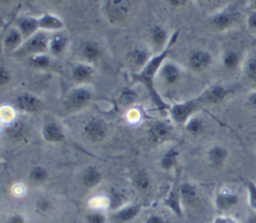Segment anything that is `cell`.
Wrapping results in <instances>:
<instances>
[{
  "mask_svg": "<svg viewBox=\"0 0 256 223\" xmlns=\"http://www.w3.org/2000/svg\"><path fill=\"white\" fill-rule=\"evenodd\" d=\"M228 158V150L221 145H214L207 151V159L214 166L222 165Z\"/></svg>",
  "mask_w": 256,
  "mask_h": 223,
  "instance_id": "cell-24",
  "label": "cell"
},
{
  "mask_svg": "<svg viewBox=\"0 0 256 223\" xmlns=\"http://www.w3.org/2000/svg\"><path fill=\"white\" fill-rule=\"evenodd\" d=\"M101 180H102V173L95 166H90L86 168L81 177L82 184L87 188H94L98 186Z\"/></svg>",
  "mask_w": 256,
  "mask_h": 223,
  "instance_id": "cell-23",
  "label": "cell"
},
{
  "mask_svg": "<svg viewBox=\"0 0 256 223\" xmlns=\"http://www.w3.org/2000/svg\"><path fill=\"white\" fill-rule=\"evenodd\" d=\"M214 223H235V222L228 217H218L215 219Z\"/></svg>",
  "mask_w": 256,
  "mask_h": 223,
  "instance_id": "cell-45",
  "label": "cell"
},
{
  "mask_svg": "<svg viewBox=\"0 0 256 223\" xmlns=\"http://www.w3.org/2000/svg\"><path fill=\"white\" fill-rule=\"evenodd\" d=\"M146 223H166L164 219L158 215H150L146 220Z\"/></svg>",
  "mask_w": 256,
  "mask_h": 223,
  "instance_id": "cell-44",
  "label": "cell"
},
{
  "mask_svg": "<svg viewBox=\"0 0 256 223\" xmlns=\"http://www.w3.org/2000/svg\"><path fill=\"white\" fill-rule=\"evenodd\" d=\"M247 195L249 205L256 209V184L252 181H248L247 183Z\"/></svg>",
  "mask_w": 256,
  "mask_h": 223,
  "instance_id": "cell-37",
  "label": "cell"
},
{
  "mask_svg": "<svg viewBox=\"0 0 256 223\" xmlns=\"http://www.w3.org/2000/svg\"><path fill=\"white\" fill-rule=\"evenodd\" d=\"M222 65L226 70H234L241 63V57L236 50L227 49L221 58Z\"/></svg>",
  "mask_w": 256,
  "mask_h": 223,
  "instance_id": "cell-28",
  "label": "cell"
},
{
  "mask_svg": "<svg viewBox=\"0 0 256 223\" xmlns=\"http://www.w3.org/2000/svg\"><path fill=\"white\" fill-rule=\"evenodd\" d=\"M95 74V68L94 65L79 61L76 64L73 65L71 69V77L72 79L77 83H84L88 80H90L93 75Z\"/></svg>",
  "mask_w": 256,
  "mask_h": 223,
  "instance_id": "cell-19",
  "label": "cell"
},
{
  "mask_svg": "<svg viewBox=\"0 0 256 223\" xmlns=\"http://www.w3.org/2000/svg\"><path fill=\"white\" fill-rule=\"evenodd\" d=\"M156 78L167 87L175 86L182 78V69L176 62L166 59L160 67Z\"/></svg>",
  "mask_w": 256,
  "mask_h": 223,
  "instance_id": "cell-5",
  "label": "cell"
},
{
  "mask_svg": "<svg viewBox=\"0 0 256 223\" xmlns=\"http://www.w3.org/2000/svg\"><path fill=\"white\" fill-rule=\"evenodd\" d=\"M246 25L251 32L256 33V10L249 12L246 18Z\"/></svg>",
  "mask_w": 256,
  "mask_h": 223,
  "instance_id": "cell-39",
  "label": "cell"
},
{
  "mask_svg": "<svg viewBox=\"0 0 256 223\" xmlns=\"http://www.w3.org/2000/svg\"><path fill=\"white\" fill-rule=\"evenodd\" d=\"M106 14L113 22L125 20L131 11L130 0H107Z\"/></svg>",
  "mask_w": 256,
  "mask_h": 223,
  "instance_id": "cell-10",
  "label": "cell"
},
{
  "mask_svg": "<svg viewBox=\"0 0 256 223\" xmlns=\"http://www.w3.org/2000/svg\"><path fill=\"white\" fill-rule=\"evenodd\" d=\"M29 179L36 184L44 183L48 179V171L43 166H33L29 171Z\"/></svg>",
  "mask_w": 256,
  "mask_h": 223,
  "instance_id": "cell-32",
  "label": "cell"
},
{
  "mask_svg": "<svg viewBox=\"0 0 256 223\" xmlns=\"http://www.w3.org/2000/svg\"><path fill=\"white\" fill-rule=\"evenodd\" d=\"M172 126L165 121L157 120L150 124L148 128V136L155 143H161L166 141L172 135Z\"/></svg>",
  "mask_w": 256,
  "mask_h": 223,
  "instance_id": "cell-16",
  "label": "cell"
},
{
  "mask_svg": "<svg viewBox=\"0 0 256 223\" xmlns=\"http://www.w3.org/2000/svg\"><path fill=\"white\" fill-rule=\"evenodd\" d=\"M237 16L231 11H221L211 17V25L219 31L231 28L236 22Z\"/></svg>",
  "mask_w": 256,
  "mask_h": 223,
  "instance_id": "cell-20",
  "label": "cell"
},
{
  "mask_svg": "<svg viewBox=\"0 0 256 223\" xmlns=\"http://www.w3.org/2000/svg\"><path fill=\"white\" fill-rule=\"evenodd\" d=\"M103 47L101 44L94 40V39H86L82 41L79 47V56L80 61L89 63V64H96L99 60L103 57Z\"/></svg>",
  "mask_w": 256,
  "mask_h": 223,
  "instance_id": "cell-6",
  "label": "cell"
},
{
  "mask_svg": "<svg viewBox=\"0 0 256 223\" xmlns=\"http://www.w3.org/2000/svg\"><path fill=\"white\" fill-rule=\"evenodd\" d=\"M178 156H179V152L176 148L171 147L169 148L161 157L160 159V166L162 169L164 170H169L175 167V165L177 164V160H178Z\"/></svg>",
  "mask_w": 256,
  "mask_h": 223,
  "instance_id": "cell-30",
  "label": "cell"
},
{
  "mask_svg": "<svg viewBox=\"0 0 256 223\" xmlns=\"http://www.w3.org/2000/svg\"><path fill=\"white\" fill-rule=\"evenodd\" d=\"M52 209V202L48 198H40L36 202V210L41 214H46Z\"/></svg>",
  "mask_w": 256,
  "mask_h": 223,
  "instance_id": "cell-36",
  "label": "cell"
},
{
  "mask_svg": "<svg viewBox=\"0 0 256 223\" xmlns=\"http://www.w3.org/2000/svg\"><path fill=\"white\" fill-rule=\"evenodd\" d=\"M253 223H256V217L254 218V220H253Z\"/></svg>",
  "mask_w": 256,
  "mask_h": 223,
  "instance_id": "cell-49",
  "label": "cell"
},
{
  "mask_svg": "<svg viewBox=\"0 0 256 223\" xmlns=\"http://www.w3.org/2000/svg\"><path fill=\"white\" fill-rule=\"evenodd\" d=\"M200 104L198 98L178 102L169 106L168 113L175 124L185 125V123L196 114Z\"/></svg>",
  "mask_w": 256,
  "mask_h": 223,
  "instance_id": "cell-2",
  "label": "cell"
},
{
  "mask_svg": "<svg viewBox=\"0 0 256 223\" xmlns=\"http://www.w3.org/2000/svg\"><path fill=\"white\" fill-rule=\"evenodd\" d=\"M83 135L91 142H100L108 134L107 123L99 117H92L82 127Z\"/></svg>",
  "mask_w": 256,
  "mask_h": 223,
  "instance_id": "cell-4",
  "label": "cell"
},
{
  "mask_svg": "<svg viewBox=\"0 0 256 223\" xmlns=\"http://www.w3.org/2000/svg\"><path fill=\"white\" fill-rule=\"evenodd\" d=\"M180 196L182 202L185 204H192L197 200L198 192L192 183L183 182L180 184Z\"/></svg>",
  "mask_w": 256,
  "mask_h": 223,
  "instance_id": "cell-27",
  "label": "cell"
},
{
  "mask_svg": "<svg viewBox=\"0 0 256 223\" xmlns=\"http://www.w3.org/2000/svg\"><path fill=\"white\" fill-rule=\"evenodd\" d=\"M92 99V92L85 86L73 88L67 95L65 104L69 110H79L85 107Z\"/></svg>",
  "mask_w": 256,
  "mask_h": 223,
  "instance_id": "cell-9",
  "label": "cell"
},
{
  "mask_svg": "<svg viewBox=\"0 0 256 223\" xmlns=\"http://www.w3.org/2000/svg\"><path fill=\"white\" fill-rule=\"evenodd\" d=\"M50 33L45 31H38L31 37L27 38L20 48V52H23L27 56H33L43 53H48Z\"/></svg>",
  "mask_w": 256,
  "mask_h": 223,
  "instance_id": "cell-3",
  "label": "cell"
},
{
  "mask_svg": "<svg viewBox=\"0 0 256 223\" xmlns=\"http://www.w3.org/2000/svg\"><path fill=\"white\" fill-rule=\"evenodd\" d=\"M15 26L21 31L25 40L31 37L32 35H34L35 33H37L38 31H40L38 17H33V16L21 17L16 21Z\"/></svg>",
  "mask_w": 256,
  "mask_h": 223,
  "instance_id": "cell-21",
  "label": "cell"
},
{
  "mask_svg": "<svg viewBox=\"0 0 256 223\" xmlns=\"http://www.w3.org/2000/svg\"><path fill=\"white\" fill-rule=\"evenodd\" d=\"M184 127L189 134L193 136H198L202 134V132L205 130V122L201 117L195 114L185 123Z\"/></svg>",
  "mask_w": 256,
  "mask_h": 223,
  "instance_id": "cell-29",
  "label": "cell"
},
{
  "mask_svg": "<svg viewBox=\"0 0 256 223\" xmlns=\"http://www.w3.org/2000/svg\"><path fill=\"white\" fill-rule=\"evenodd\" d=\"M11 78H12V74L10 70L4 64H2L0 68V85L2 87L5 86L11 81Z\"/></svg>",
  "mask_w": 256,
  "mask_h": 223,
  "instance_id": "cell-38",
  "label": "cell"
},
{
  "mask_svg": "<svg viewBox=\"0 0 256 223\" xmlns=\"http://www.w3.org/2000/svg\"><path fill=\"white\" fill-rule=\"evenodd\" d=\"M141 206L138 204H129L121 207L115 214L116 218L121 222H127L134 219L140 212Z\"/></svg>",
  "mask_w": 256,
  "mask_h": 223,
  "instance_id": "cell-26",
  "label": "cell"
},
{
  "mask_svg": "<svg viewBox=\"0 0 256 223\" xmlns=\"http://www.w3.org/2000/svg\"><path fill=\"white\" fill-rule=\"evenodd\" d=\"M49 1H51V2H53V3H57V2H60L61 0H49Z\"/></svg>",
  "mask_w": 256,
  "mask_h": 223,
  "instance_id": "cell-48",
  "label": "cell"
},
{
  "mask_svg": "<svg viewBox=\"0 0 256 223\" xmlns=\"http://www.w3.org/2000/svg\"><path fill=\"white\" fill-rule=\"evenodd\" d=\"M40 31L54 33L65 29V23L58 15L53 13H44L38 17Z\"/></svg>",
  "mask_w": 256,
  "mask_h": 223,
  "instance_id": "cell-18",
  "label": "cell"
},
{
  "mask_svg": "<svg viewBox=\"0 0 256 223\" xmlns=\"http://www.w3.org/2000/svg\"><path fill=\"white\" fill-rule=\"evenodd\" d=\"M213 62L212 54L201 48L191 50L187 55V64L189 68L195 72H202L208 69Z\"/></svg>",
  "mask_w": 256,
  "mask_h": 223,
  "instance_id": "cell-8",
  "label": "cell"
},
{
  "mask_svg": "<svg viewBox=\"0 0 256 223\" xmlns=\"http://www.w3.org/2000/svg\"><path fill=\"white\" fill-rule=\"evenodd\" d=\"M11 0H1V2L2 3H8V2H10Z\"/></svg>",
  "mask_w": 256,
  "mask_h": 223,
  "instance_id": "cell-47",
  "label": "cell"
},
{
  "mask_svg": "<svg viewBox=\"0 0 256 223\" xmlns=\"http://www.w3.org/2000/svg\"><path fill=\"white\" fill-rule=\"evenodd\" d=\"M24 42L25 38L16 26L9 27L2 37V46L7 52H18Z\"/></svg>",
  "mask_w": 256,
  "mask_h": 223,
  "instance_id": "cell-12",
  "label": "cell"
},
{
  "mask_svg": "<svg viewBox=\"0 0 256 223\" xmlns=\"http://www.w3.org/2000/svg\"><path fill=\"white\" fill-rule=\"evenodd\" d=\"M243 71L247 78L256 81V55H251L247 57L243 63Z\"/></svg>",
  "mask_w": 256,
  "mask_h": 223,
  "instance_id": "cell-34",
  "label": "cell"
},
{
  "mask_svg": "<svg viewBox=\"0 0 256 223\" xmlns=\"http://www.w3.org/2000/svg\"><path fill=\"white\" fill-rule=\"evenodd\" d=\"M24 125L21 122L18 121H13L12 123L7 125L6 131L8 136L12 137V138H21L22 136H24L25 134V129H24Z\"/></svg>",
  "mask_w": 256,
  "mask_h": 223,
  "instance_id": "cell-35",
  "label": "cell"
},
{
  "mask_svg": "<svg viewBox=\"0 0 256 223\" xmlns=\"http://www.w3.org/2000/svg\"><path fill=\"white\" fill-rule=\"evenodd\" d=\"M133 184L137 190L144 192L151 187V179L145 171H141L135 175Z\"/></svg>",
  "mask_w": 256,
  "mask_h": 223,
  "instance_id": "cell-33",
  "label": "cell"
},
{
  "mask_svg": "<svg viewBox=\"0 0 256 223\" xmlns=\"http://www.w3.org/2000/svg\"><path fill=\"white\" fill-rule=\"evenodd\" d=\"M181 196H180V184L177 180L173 186L171 187L170 191L165 197L164 204L170 208L175 214L181 216Z\"/></svg>",
  "mask_w": 256,
  "mask_h": 223,
  "instance_id": "cell-22",
  "label": "cell"
},
{
  "mask_svg": "<svg viewBox=\"0 0 256 223\" xmlns=\"http://www.w3.org/2000/svg\"><path fill=\"white\" fill-rule=\"evenodd\" d=\"M88 223H104L105 216L98 211H93L87 215Z\"/></svg>",
  "mask_w": 256,
  "mask_h": 223,
  "instance_id": "cell-40",
  "label": "cell"
},
{
  "mask_svg": "<svg viewBox=\"0 0 256 223\" xmlns=\"http://www.w3.org/2000/svg\"><path fill=\"white\" fill-rule=\"evenodd\" d=\"M154 55L153 50L147 45H137L132 48L128 54L129 60L136 68V72L140 71Z\"/></svg>",
  "mask_w": 256,
  "mask_h": 223,
  "instance_id": "cell-15",
  "label": "cell"
},
{
  "mask_svg": "<svg viewBox=\"0 0 256 223\" xmlns=\"http://www.w3.org/2000/svg\"><path fill=\"white\" fill-rule=\"evenodd\" d=\"M51 55L49 53H43L38 55H33L29 57V63L32 67L39 69V70H45L47 69L51 64Z\"/></svg>",
  "mask_w": 256,
  "mask_h": 223,
  "instance_id": "cell-31",
  "label": "cell"
},
{
  "mask_svg": "<svg viewBox=\"0 0 256 223\" xmlns=\"http://www.w3.org/2000/svg\"><path fill=\"white\" fill-rule=\"evenodd\" d=\"M169 5L174 7V8H180V7H183L185 6L189 0H167Z\"/></svg>",
  "mask_w": 256,
  "mask_h": 223,
  "instance_id": "cell-41",
  "label": "cell"
},
{
  "mask_svg": "<svg viewBox=\"0 0 256 223\" xmlns=\"http://www.w3.org/2000/svg\"><path fill=\"white\" fill-rule=\"evenodd\" d=\"M16 109L24 113H37L43 108L41 99L33 93L22 92L15 99Z\"/></svg>",
  "mask_w": 256,
  "mask_h": 223,
  "instance_id": "cell-11",
  "label": "cell"
},
{
  "mask_svg": "<svg viewBox=\"0 0 256 223\" xmlns=\"http://www.w3.org/2000/svg\"><path fill=\"white\" fill-rule=\"evenodd\" d=\"M68 45H69V37L64 30L50 33L48 53L52 57L62 56L67 50Z\"/></svg>",
  "mask_w": 256,
  "mask_h": 223,
  "instance_id": "cell-13",
  "label": "cell"
},
{
  "mask_svg": "<svg viewBox=\"0 0 256 223\" xmlns=\"http://www.w3.org/2000/svg\"><path fill=\"white\" fill-rule=\"evenodd\" d=\"M172 34H169L168 30L159 24L152 25L148 30V40H149V47L158 53L166 48L169 44L170 38Z\"/></svg>",
  "mask_w": 256,
  "mask_h": 223,
  "instance_id": "cell-7",
  "label": "cell"
},
{
  "mask_svg": "<svg viewBox=\"0 0 256 223\" xmlns=\"http://www.w3.org/2000/svg\"><path fill=\"white\" fill-rule=\"evenodd\" d=\"M247 102H248V105L251 107V109L256 111V91H254L248 95Z\"/></svg>",
  "mask_w": 256,
  "mask_h": 223,
  "instance_id": "cell-42",
  "label": "cell"
},
{
  "mask_svg": "<svg viewBox=\"0 0 256 223\" xmlns=\"http://www.w3.org/2000/svg\"><path fill=\"white\" fill-rule=\"evenodd\" d=\"M230 89L220 85V84H214L209 86L199 97L198 100L200 103L204 104H217L224 100L229 94Z\"/></svg>",
  "mask_w": 256,
  "mask_h": 223,
  "instance_id": "cell-14",
  "label": "cell"
},
{
  "mask_svg": "<svg viewBox=\"0 0 256 223\" xmlns=\"http://www.w3.org/2000/svg\"><path fill=\"white\" fill-rule=\"evenodd\" d=\"M8 223H25V219L20 214H14L9 217Z\"/></svg>",
  "mask_w": 256,
  "mask_h": 223,
  "instance_id": "cell-43",
  "label": "cell"
},
{
  "mask_svg": "<svg viewBox=\"0 0 256 223\" xmlns=\"http://www.w3.org/2000/svg\"><path fill=\"white\" fill-rule=\"evenodd\" d=\"M41 136L47 143H61L65 140V132L60 124L55 121L46 122L41 129Z\"/></svg>",
  "mask_w": 256,
  "mask_h": 223,
  "instance_id": "cell-17",
  "label": "cell"
},
{
  "mask_svg": "<svg viewBox=\"0 0 256 223\" xmlns=\"http://www.w3.org/2000/svg\"><path fill=\"white\" fill-rule=\"evenodd\" d=\"M179 30L174 31L171 35L169 44L166 46V48L158 53H154V55L151 57V59L148 61V63L138 72H135L133 74V80L137 83H140L144 85L149 92V95L151 96V99L153 100L154 104L159 109H169V106L165 104L163 99L161 98L160 94L155 88L154 82L157 76V73L164 63L166 59H168V56L170 55L174 45L177 43L178 37H179Z\"/></svg>",
  "mask_w": 256,
  "mask_h": 223,
  "instance_id": "cell-1",
  "label": "cell"
},
{
  "mask_svg": "<svg viewBox=\"0 0 256 223\" xmlns=\"http://www.w3.org/2000/svg\"><path fill=\"white\" fill-rule=\"evenodd\" d=\"M237 202L238 196L229 190L220 191L215 198L216 206L222 210H227L233 207L234 205H236Z\"/></svg>",
  "mask_w": 256,
  "mask_h": 223,
  "instance_id": "cell-25",
  "label": "cell"
},
{
  "mask_svg": "<svg viewBox=\"0 0 256 223\" xmlns=\"http://www.w3.org/2000/svg\"><path fill=\"white\" fill-rule=\"evenodd\" d=\"M252 5H253L252 10H256V0H252Z\"/></svg>",
  "mask_w": 256,
  "mask_h": 223,
  "instance_id": "cell-46",
  "label": "cell"
}]
</instances>
